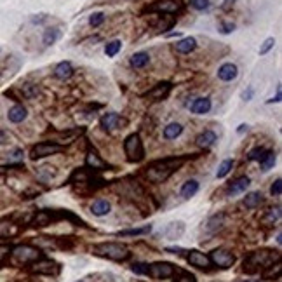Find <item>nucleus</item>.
Masks as SVG:
<instances>
[{
  "label": "nucleus",
  "mask_w": 282,
  "mask_h": 282,
  "mask_svg": "<svg viewBox=\"0 0 282 282\" xmlns=\"http://www.w3.org/2000/svg\"><path fill=\"white\" fill-rule=\"evenodd\" d=\"M32 270L35 272V274H45V275H54L60 272V265L56 261H52V260H47V258H42L37 260V261L32 263Z\"/></svg>",
  "instance_id": "9"
},
{
  "label": "nucleus",
  "mask_w": 282,
  "mask_h": 282,
  "mask_svg": "<svg viewBox=\"0 0 282 282\" xmlns=\"http://www.w3.org/2000/svg\"><path fill=\"white\" fill-rule=\"evenodd\" d=\"M11 253V246H0V261L5 260Z\"/></svg>",
  "instance_id": "48"
},
{
  "label": "nucleus",
  "mask_w": 282,
  "mask_h": 282,
  "mask_svg": "<svg viewBox=\"0 0 282 282\" xmlns=\"http://www.w3.org/2000/svg\"><path fill=\"white\" fill-rule=\"evenodd\" d=\"M171 87H173V86L169 82H160V84H157L153 89H150V91H148L145 96L150 98V100L160 101V100H164V98H167V94H169Z\"/></svg>",
  "instance_id": "13"
},
{
  "label": "nucleus",
  "mask_w": 282,
  "mask_h": 282,
  "mask_svg": "<svg viewBox=\"0 0 282 282\" xmlns=\"http://www.w3.org/2000/svg\"><path fill=\"white\" fill-rule=\"evenodd\" d=\"M79 282H82V281H79Z\"/></svg>",
  "instance_id": "56"
},
{
  "label": "nucleus",
  "mask_w": 282,
  "mask_h": 282,
  "mask_svg": "<svg viewBox=\"0 0 282 282\" xmlns=\"http://www.w3.org/2000/svg\"><path fill=\"white\" fill-rule=\"evenodd\" d=\"M242 282H256V281H242Z\"/></svg>",
  "instance_id": "55"
},
{
  "label": "nucleus",
  "mask_w": 282,
  "mask_h": 282,
  "mask_svg": "<svg viewBox=\"0 0 282 282\" xmlns=\"http://www.w3.org/2000/svg\"><path fill=\"white\" fill-rule=\"evenodd\" d=\"M73 75V66L70 61H61L54 66V77L60 80H68Z\"/></svg>",
  "instance_id": "20"
},
{
  "label": "nucleus",
  "mask_w": 282,
  "mask_h": 282,
  "mask_svg": "<svg viewBox=\"0 0 282 282\" xmlns=\"http://www.w3.org/2000/svg\"><path fill=\"white\" fill-rule=\"evenodd\" d=\"M263 204V195L260 194V192H251V194H247L246 197H244V206L247 207V209H256V207H260Z\"/></svg>",
  "instance_id": "27"
},
{
  "label": "nucleus",
  "mask_w": 282,
  "mask_h": 282,
  "mask_svg": "<svg viewBox=\"0 0 282 282\" xmlns=\"http://www.w3.org/2000/svg\"><path fill=\"white\" fill-rule=\"evenodd\" d=\"M61 152H65L63 145L54 143V141H40L35 147H32L30 157H32L33 160H39V159H44V157H49V155L61 153Z\"/></svg>",
  "instance_id": "6"
},
{
  "label": "nucleus",
  "mask_w": 282,
  "mask_h": 282,
  "mask_svg": "<svg viewBox=\"0 0 282 282\" xmlns=\"http://www.w3.org/2000/svg\"><path fill=\"white\" fill-rule=\"evenodd\" d=\"M185 164V159H162V160H155L150 166L147 167V178L152 183H164L173 173H176L179 167Z\"/></svg>",
  "instance_id": "1"
},
{
  "label": "nucleus",
  "mask_w": 282,
  "mask_h": 282,
  "mask_svg": "<svg viewBox=\"0 0 282 282\" xmlns=\"http://www.w3.org/2000/svg\"><path fill=\"white\" fill-rule=\"evenodd\" d=\"M26 117H28V111L23 105H14V107H11L7 111V119H9V122H12V124L23 122Z\"/></svg>",
  "instance_id": "18"
},
{
  "label": "nucleus",
  "mask_w": 282,
  "mask_h": 282,
  "mask_svg": "<svg viewBox=\"0 0 282 282\" xmlns=\"http://www.w3.org/2000/svg\"><path fill=\"white\" fill-rule=\"evenodd\" d=\"M281 258V255H279L277 251H256V253H251L249 256H247L246 260H244V272H249V274H253V272L258 270L260 268H266V266H270L272 263H274V260H279Z\"/></svg>",
  "instance_id": "3"
},
{
  "label": "nucleus",
  "mask_w": 282,
  "mask_h": 282,
  "mask_svg": "<svg viewBox=\"0 0 282 282\" xmlns=\"http://www.w3.org/2000/svg\"><path fill=\"white\" fill-rule=\"evenodd\" d=\"M197 192H199V181H197V179H188V181L183 183L179 194H181L183 199H190Z\"/></svg>",
  "instance_id": "23"
},
{
  "label": "nucleus",
  "mask_w": 282,
  "mask_h": 282,
  "mask_svg": "<svg viewBox=\"0 0 282 282\" xmlns=\"http://www.w3.org/2000/svg\"><path fill=\"white\" fill-rule=\"evenodd\" d=\"M239 75V68L234 63H225L218 68V79L223 82H232L234 79H237Z\"/></svg>",
  "instance_id": "15"
},
{
  "label": "nucleus",
  "mask_w": 282,
  "mask_h": 282,
  "mask_svg": "<svg viewBox=\"0 0 282 282\" xmlns=\"http://www.w3.org/2000/svg\"><path fill=\"white\" fill-rule=\"evenodd\" d=\"M103 23H105V14H103V12H92L91 18H89V24H91L92 28H98V26H101Z\"/></svg>",
  "instance_id": "37"
},
{
  "label": "nucleus",
  "mask_w": 282,
  "mask_h": 282,
  "mask_svg": "<svg viewBox=\"0 0 282 282\" xmlns=\"http://www.w3.org/2000/svg\"><path fill=\"white\" fill-rule=\"evenodd\" d=\"M86 164H87V167H92L94 171H105L107 169V162H103L101 160V157L96 152L89 150L87 152V157H86Z\"/></svg>",
  "instance_id": "21"
},
{
  "label": "nucleus",
  "mask_w": 282,
  "mask_h": 282,
  "mask_svg": "<svg viewBox=\"0 0 282 282\" xmlns=\"http://www.w3.org/2000/svg\"><path fill=\"white\" fill-rule=\"evenodd\" d=\"M131 270L134 272V274L147 275V272H148V265H145V263H132Z\"/></svg>",
  "instance_id": "43"
},
{
  "label": "nucleus",
  "mask_w": 282,
  "mask_h": 282,
  "mask_svg": "<svg viewBox=\"0 0 282 282\" xmlns=\"http://www.w3.org/2000/svg\"><path fill=\"white\" fill-rule=\"evenodd\" d=\"M277 244H282V235L281 234L277 235Z\"/></svg>",
  "instance_id": "54"
},
{
  "label": "nucleus",
  "mask_w": 282,
  "mask_h": 282,
  "mask_svg": "<svg viewBox=\"0 0 282 282\" xmlns=\"http://www.w3.org/2000/svg\"><path fill=\"white\" fill-rule=\"evenodd\" d=\"M150 230H152V227L148 225V227H143V228H132V230H124V232H120L119 235H122V237H128V235H143V234H148Z\"/></svg>",
  "instance_id": "38"
},
{
  "label": "nucleus",
  "mask_w": 282,
  "mask_h": 282,
  "mask_svg": "<svg viewBox=\"0 0 282 282\" xmlns=\"http://www.w3.org/2000/svg\"><path fill=\"white\" fill-rule=\"evenodd\" d=\"M187 260H188V263H190L192 266H195V268H200V270H206V272L211 270V266H213L209 256H206L204 253H200V251H197V249L188 251Z\"/></svg>",
  "instance_id": "10"
},
{
  "label": "nucleus",
  "mask_w": 282,
  "mask_h": 282,
  "mask_svg": "<svg viewBox=\"0 0 282 282\" xmlns=\"http://www.w3.org/2000/svg\"><path fill=\"white\" fill-rule=\"evenodd\" d=\"M21 94H23V98H26V100H33V98H37V94H39V86H35V84H23L21 86Z\"/></svg>",
  "instance_id": "33"
},
{
  "label": "nucleus",
  "mask_w": 282,
  "mask_h": 282,
  "mask_svg": "<svg viewBox=\"0 0 282 282\" xmlns=\"http://www.w3.org/2000/svg\"><path fill=\"white\" fill-rule=\"evenodd\" d=\"M183 232H185V225H183V221H174L171 223L169 227L166 228V235L169 239H178L183 235Z\"/></svg>",
  "instance_id": "29"
},
{
  "label": "nucleus",
  "mask_w": 282,
  "mask_h": 282,
  "mask_svg": "<svg viewBox=\"0 0 282 282\" xmlns=\"http://www.w3.org/2000/svg\"><path fill=\"white\" fill-rule=\"evenodd\" d=\"M92 255L100 256V258H107L111 261H126L131 256L129 249L124 244L119 242H101L92 246Z\"/></svg>",
  "instance_id": "2"
},
{
  "label": "nucleus",
  "mask_w": 282,
  "mask_h": 282,
  "mask_svg": "<svg viewBox=\"0 0 282 282\" xmlns=\"http://www.w3.org/2000/svg\"><path fill=\"white\" fill-rule=\"evenodd\" d=\"M197 145H199L200 148H209V147H213L215 145V141H216V132L215 131H204V132H200L199 136H197Z\"/></svg>",
  "instance_id": "26"
},
{
  "label": "nucleus",
  "mask_w": 282,
  "mask_h": 282,
  "mask_svg": "<svg viewBox=\"0 0 282 282\" xmlns=\"http://www.w3.org/2000/svg\"><path fill=\"white\" fill-rule=\"evenodd\" d=\"M270 194L274 195V197H281V194H282V181H281V178H277L274 181V185L270 187Z\"/></svg>",
  "instance_id": "44"
},
{
  "label": "nucleus",
  "mask_w": 282,
  "mask_h": 282,
  "mask_svg": "<svg viewBox=\"0 0 282 282\" xmlns=\"http://www.w3.org/2000/svg\"><path fill=\"white\" fill-rule=\"evenodd\" d=\"M174 282H197V279H195L194 274H188V272H181V275H179V277L176 279Z\"/></svg>",
  "instance_id": "45"
},
{
  "label": "nucleus",
  "mask_w": 282,
  "mask_h": 282,
  "mask_svg": "<svg viewBox=\"0 0 282 282\" xmlns=\"http://www.w3.org/2000/svg\"><path fill=\"white\" fill-rule=\"evenodd\" d=\"M234 4H235V0H225V4H223V9H230Z\"/></svg>",
  "instance_id": "52"
},
{
  "label": "nucleus",
  "mask_w": 282,
  "mask_h": 282,
  "mask_svg": "<svg viewBox=\"0 0 282 282\" xmlns=\"http://www.w3.org/2000/svg\"><path fill=\"white\" fill-rule=\"evenodd\" d=\"M11 234V223L7 219H0V239L7 237Z\"/></svg>",
  "instance_id": "42"
},
{
  "label": "nucleus",
  "mask_w": 282,
  "mask_h": 282,
  "mask_svg": "<svg viewBox=\"0 0 282 282\" xmlns=\"http://www.w3.org/2000/svg\"><path fill=\"white\" fill-rule=\"evenodd\" d=\"M251 185V179L247 176H240L237 178L235 181H232L228 185V195H239V194H244V192L249 188Z\"/></svg>",
  "instance_id": "16"
},
{
  "label": "nucleus",
  "mask_w": 282,
  "mask_h": 282,
  "mask_svg": "<svg viewBox=\"0 0 282 282\" xmlns=\"http://www.w3.org/2000/svg\"><path fill=\"white\" fill-rule=\"evenodd\" d=\"M12 256L18 263H23V265H28V263H33L37 260L42 258V253L37 247L30 246V244H21V246L12 247Z\"/></svg>",
  "instance_id": "5"
},
{
  "label": "nucleus",
  "mask_w": 282,
  "mask_h": 282,
  "mask_svg": "<svg viewBox=\"0 0 282 282\" xmlns=\"http://www.w3.org/2000/svg\"><path fill=\"white\" fill-rule=\"evenodd\" d=\"M120 49H122V42H120V40H111V42H108V44L105 45V54H107L108 58H113V56L119 54Z\"/></svg>",
  "instance_id": "34"
},
{
  "label": "nucleus",
  "mask_w": 282,
  "mask_h": 282,
  "mask_svg": "<svg viewBox=\"0 0 282 282\" xmlns=\"http://www.w3.org/2000/svg\"><path fill=\"white\" fill-rule=\"evenodd\" d=\"M110 211H111L110 202H108V200H103V199L94 200V202H92V206H91V213L94 216H107Z\"/></svg>",
  "instance_id": "24"
},
{
  "label": "nucleus",
  "mask_w": 282,
  "mask_h": 282,
  "mask_svg": "<svg viewBox=\"0 0 282 282\" xmlns=\"http://www.w3.org/2000/svg\"><path fill=\"white\" fill-rule=\"evenodd\" d=\"M282 101V94H281V87L277 89V94H275V98H272V100H268V103H281Z\"/></svg>",
  "instance_id": "50"
},
{
  "label": "nucleus",
  "mask_w": 282,
  "mask_h": 282,
  "mask_svg": "<svg viewBox=\"0 0 282 282\" xmlns=\"http://www.w3.org/2000/svg\"><path fill=\"white\" fill-rule=\"evenodd\" d=\"M124 153L129 162H141L145 159V148L138 134H131L124 141Z\"/></svg>",
  "instance_id": "4"
},
{
  "label": "nucleus",
  "mask_w": 282,
  "mask_h": 282,
  "mask_svg": "<svg viewBox=\"0 0 282 282\" xmlns=\"http://www.w3.org/2000/svg\"><path fill=\"white\" fill-rule=\"evenodd\" d=\"M281 216H282V213H281V206H275V207H272L268 213H266V216H265V223L266 225H274L275 221H279L281 219Z\"/></svg>",
  "instance_id": "36"
},
{
  "label": "nucleus",
  "mask_w": 282,
  "mask_h": 282,
  "mask_svg": "<svg viewBox=\"0 0 282 282\" xmlns=\"http://www.w3.org/2000/svg\"><path fill=\"white\" fill-rule=\"evenodd\" d=\"M101 126L107 131H113V129H122V126H126V120L120 119V115L115 111H108L101 117Z\"/></svg>",
  "instance_id": "12"
},
{
  "label": "nucleus",
  "mask_w": 282,
  "mask_h": 282,
  "mask_svg": "<svg viewBox=\"0 0 282 282\" xmlns=\"http://www.w3.org/2000/svg\"><path fill=\"white\" fill-rule=\"evenodd\" d=\"M274 45H275V39H272V37H270V39H266L265 42H263L261 47H260V56H265L266 52L274 47Z\"/></svg>",
  "instance_id": "41"
},
{
  "label": "nucleus",
  "mask_w": 282,
  "mask_h": 282,
  "mask_svg": "<svg viewBox=\"0 0 282 282\" xmlns=\"http://www.w3.org/2000/svg\"><path fill=\"white\" fill-rule=\"evenodd\" d=\"M60 39H61L60 28L51 26V28H45V30H44V35H42V42H44V45L56 44V42H58Z\"/></svg>",
  "instance_id": "25"
},
{
  "label": "nucleus",
  "mask_w": 282,
  "mask_h": 282,
  "mask_svg": "<svg viewBox=\"0 0 282 282\" xmlns=\"http://www.w3.org/2000/svg\"><path fill=\"white\" fill-rule=\"evenodd\" d=\"M275 159H277V157H275V153L274 152H266L265 155H263V159L260 160V166H261V171L263 173H266V171H270L272 167L275 166Z\"/></svg>",
  "instance_id": "32"
},
{
  "label": "nucleus",
  "mask_w": 282,
  "mask_h": 282,
  "mask_svg": "<svg viewBox=\"0 0 282 282\" xmlns=\"http://www.w3.org/2000/svg\"><path fill=\"white\" fill-rule=\"evenodd\" d=\"M129 63H131L132 68L139 70V68H145L148 63H150V54L145 51H139V52H134V54L129 58Z\"/></svg>",
  "instance_id": "22"
},
{
  "label": "nucleus",
  "mask_w": 282,
  "mask_h": 282,
  "mask_svg": "<svg viewBox=\"0 0 282 282\" xmlns=\"http://www.w3.org/2000/svg\"><path fill=\"white\" fill-rule=\"evenodd\" d=\"M244 131H247V126H246V124H242V126H239V129H237L239 134H242Z\"/></svg>",
  "instance_id": "53"
},
{
  "label": "nucleus",
  "mask_w": 282,
  "mask_h": 282,
  "mask_svg": "<svg viewBox=\"0 0 282 282\" xmlns=\"http://www.w3.org/2000/svg\"><path fill=\"white\" fill-rule=\"evenodd\" d=\"M225 223H227V216L223 215V213H219V215H215V216H211V218L207 219V223H206L207 234H209V235L218 234V232L221 230L223 227H225Z\"/></svg>",
  "instance_id": "14"
},
{
  "label": "nucleus",
  "mask_w": 282,
  "mask_h": 282,
  "mask_svg": "<svg viewBox=\"0 0 282 282\" xmlns=\"http://www.w3.org/2000/svg\"><path fill=\"white\" fill-rule=\"evenodd\" d=\"M45 20H47V16H45V14H39V18H32V23L33 24H40V23H42V21H45Z\"/></svg>",
  "instance_id": "49"
},
{
  "label": "nucleus",
  "mask_w": 282,
  "mask_h": 282,
  "mask_svg": "<svg viewBox=\"0 0 282 282\" xmlns=\"http://www.w3.org/2000/svg\"><path fill=\"white\" fill-rule=\"evenodd\" d=\"M190 5L195 11H207L211 5L209 0H190Z\"/></svg>",
  "instance_id": "40"
},
{
  "label": "nucleus",
  "mask_w": 282,
  "mask_h": 282,
  "mask_svg": "<svg viewBox=\"0 0 282 282\" xmlns=\"http://www.w3.org/2000/svg\"><path fill=\"white\" fill-rule=\"evenodd\" d=\"M209 260L213 265L218 266V268H223V270L230 268V266L235 263V256L227 249H215L213 253H211Z\"/></svg>",
  "instance_id": "8"
},
{
  "label": "nucleus",
  "mask_w": 282,
  "mask_h": 282,
  "mask_svg": "<svg viewBox=\"0 0 282 282\" xmlns=\"http://www.w3.org/2000/svg\"><path fill=\"white\" fill-rule=\"evenodd\" d=\"M174 49H176V52H179V54H190V52H194L195 49H197V40H195L194 37L181 39L179 42L174 44Z\"/></svg>",
  "instance_id": "19"
},
{
  "label": "nucleus",
  "mask_w": 282,
  "mask_h": 282,
  "mask_svg": "<svg viewBox=\"0 0 282 282\" xmlns=\"http://www.w3.org/2000/svg\"><path fill=\"white\" fill-rule=\"evenodd\" d=\"M235 30V24L234 23H228V21H223L221 24H219V32L221 33H225V35H227V33H232Z\"/></svg>",
  "instance_id": "47"
},
{
  "label": "nucleus",
  "mask_w": 282,
  "mask_h": 282,
  "mask_svg": "<svg viewBox=\"0 0 282 282\" xmlns=\"http://www.w3.org/2000/svg\"><path fill=\"white\" fill-rule=\"evenodd\" d=\"M183 126L179 122H171L164 128V138L166 139H176L178 136H181Z\"/></svg>",
  "instance_id": "28"
},
{
  "label": "nucleus",
  "mask_w": 282,
  "mask_h": 282,
  "mask_svg": "<svg viewBox=\"0 0 282 282\" xmlns=\"http://www.w3.org/2000/svg\"><path fill=\"white\" fill-rule=\"evenodd\" d=\"M9 160H11V162H21V160H23V150H21V148L12 150V153L9 155Z\"/></svg>",
  "instance_id": "46"
},
{
  "label": "nucleus",
  "mask_w": 282,
  "mask_h": 282,
  "mask_svg": "<svg viewBox=\"0 0 282 282\" xmlns=\"http://www.w3.org/2000/svg\"><path fill=\"white\" fill-rule=\"evenodd\" d=\"M176 272V266L169 261H155L152 265H148V272L147 275L153 279H169L173 277Z\"/></svg>",
  "instance_id": "7"
},
{
  "label": "nucleus",
  "mask_w": 282,
  "mask_h": 282,
  "mask_svg": "<svg viewBox=\"0 0 282 282\" xmlns=\"http://www.w3.org/2000/svg\"><path fill=\"white\" fill-rule=\"evenodd\" d=\"M51 221H52V216L49 211H39L37 216L33 218L32 225L33 227H45V225H49Z\"/></svg>",
  "instance_id": "30"
},
{
  "label": "nucleus",
  "mask_w": 282,
  "mask_h": 282,
  "mask_svg": "<svg viewBox=\"0 0 282 282\" xmlns=\"http://www.w3.org/2000/svg\"><path fill=\"white\" fill-rule=\"evenodd\" d=\"M268 150H265V148H261V147H258V148H255V150H251L249 152V155H247V159L249 160H261L263 159V155L266 153Z\"/></svg>",
  "instance_id": "39"
},
{
  "label": "nucleus",
  "mask_w": 282,
  "mask_h": 282,
  "mask_svg": "<svg viewBox=\"0 0 282 282\" xmlns=\"http://www.w3.org/2000/svg\"><path fill=\"white\" fill-rule=\"evenodd\" d=\"M211 107H213V105H211L209 98H197V100L192 101L190 111L195 113V115H204V113H209Z\"/></svg>",
  "instance_id": "17"
},
{
  "label": "nucleus",
  "mask_w": 282,
  "mask_h": 282,
  "mask_svg": "<svg viewBox=\"0 0 282 282\" xmlns=\"http://www.w3.org/2000/svg\"><path fill=\"white\" fill-rule=\"evenodd\" d=\"M232 167H234V160L232 159H227V160H223L221 164H219L218 167V171H216V178H225V176L228 174V173L232 171Z\"/></svg>",
  "instance_id": "35"
},
{
  "label": "nucleus",
  "mask_w": 282,
  "mask_h": 282,
  "mask_svg": "<svg viewBox=\"0 0 282 282\" xmlns=\"http://www.w3.org/2000/svg\"><path fill=\"white\" fill-rule=\"evenodd\" d=\"M281 272H282L281 261H277V263H275V266L274 265L266 266V270L263 272V279H265V281H274V279L281 277Z\"/></svg>",
  "instance_id": "31"
},
{
  "label": "nucleus",
  "mask_w": 282,
  "mask_h": 282,
  "mask_svg": "<svg viewBox=\"0 0 282 282\" xmlns=\"http://www.w3.org/2000/svg\"><path fill=\"white\" fill-rule=\"evenodd\" d=\"M179 2L176 0H159V2H155L153 5L148 7L150 12H162V14H176L179 11Z\"/></svg>",
  "instance_id": "11"
},
{
  "label": "nucleus",
  "mask_w": 282,
  "mask_h": 282,
  "mask_svg": "<svg viewBox=\"0 0 282 282\" xmlns=\"http://www.w3.org/2000/svg\"><path fill=\"white\" fill-rule=\"evenodd\" d=\"M242 98H244V100H246V101H249L251 98H253V87H249V89H247V91L242 94Z\"/></svg>",
  "instance_id": "51"
}]
</instances>
